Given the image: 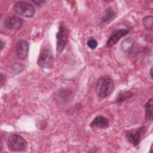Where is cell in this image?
I'll use <instances>...</instances> for the list:
<instances>
[{"label":"cell","instance_id":"6da1fadb","mask_svg":"<svg viewBox=\"0 0 153 153\" xmlns=\"http://www.w3.org/2000/svg\"><path fill=\"white\" fill-rule=\"evenodd\" d=\"M114 88L112 79L109 76H102L98 80L96 86V93L101 98L109 96Z\"/></svg>","mask_w":153,"mask_h":153},{"label":"cell","instance_id":"7a4b0ae2","mask_svg":"<svg viewBox=\"0 0 153 153\" xmlns=\"http://www.w3.org/2000/svg\"><path fill=\"white\" fill-rule=\"evenodd\" d=\"M7 145L8 149L12 152H23L27 147V142L20 135L13 134L8 137Z\"/></svg>","mask_w":153,"mask_h":153},{"label":"cell","instance_id":"3957f363","mask_svg":"<svg viewBox=\"0 0 153 153\" xmlns=\"http://www.w3.org/2000/svg\"><path fill=\"white\" fill-rule=\"evenodd\" d=\"M14 11L19 15L30 18L34 16L35 10L33 5L27 2L19 1L14 6Z\"/></svg>","mask_w":153,"mask_h":153},{"label":"cell","instance_id":"277c9868","mask_svg":"<svg viewBox=\"0 0 153 153\" xmlns=\"http://www.w3.org/2000/svg\"><path fill=\"white\" fill-rule=\"evenodd\" d=\"M69 36V30L64 24H60L59 30L56 35L57 39V51L59 53L62 52L65 48Z\"/></svg>","mask_w":153,"mask_h":153},{"label":"cell","instance_id":"5b68a950","mask_svg":"<svg viewBox=\"0 0 153 153\" xmlns=\"http://www.w3.org/2000/svg\"><path fill=\"white\" fill-rule=\"evenodd\" d=\"M145 131V127H141L136 129H132L126 132V137L127 141L133 146H137Z\"/></svg>","mask_w":153,"mask_h":153},{"label":"cell","instance_id":"8992f818","mask_svg":"<svg viewBox=\"0 0 153 153\" xmlns=\"http://www.w3.org/2000/svg\"><path fill=\"white\" fill-rule=\"evenodd\" d=\"M37 62L41 68H51L53 63V55L51 51L49 49L43 50L39 56Z\"/></svg>","mask_w":153,"mask_h":153},{"label":"cell","instance_id":"52a82bcc","mask_svg":"<svg viewBox=\"0 0 153 153\" xmlns=\"http://www.w3.org/2000/svg\"><path fill=\"white\" fill-rule=\"evenodd\" d=\"M29 51V44L25 40H20L16 45V52L19 58L24 59L27 56Z\"/></svg>","mask_w":153,"mask_h":153},{"label":"cell","instance_id":"ba28073f","mask_svg":"<svg viewBox=\"0 0 153 153\" xmlns=\"http://www.w3.org/2000/svg\"><path fill=\"white\" fill-rule=\"evenodd\" d=\"M23 23V20L18 17L10 16L7 17L5 20V26L11 30H16L20 29Z\"/></svg>","mask_w":153,"mask_h":153},{"label":"cell","instance_id":"9c48e42d","mask_svg":"<svg viewBox=\"0 0 153 153\" xmlns=\"http://www.w3.org/2000/svg\"><path fill=\"white\" fill-rule=\"evenodd\" d=\"M128 31L127 29H120L117 32H115L109 38L106 43L107 47H111L115 44H116L121 37L126 35L128 33Z\"/></svg>","mask_w":153,"mask_h":153},{"label":"cell","instance_id":"30bf717a","mask_svg":"<svg viewBox=\"0 0 153 153\" xmlns=\"http://www.w3.org/2000/svg\"><path fill=\"white\" fill-rule=\"evenodd\" d=\"M90 126L93 128H106L109 126L108 120L103 116H97L90 123Z\"/></svg>","mask_w":153,"mask_h":153},{"label":"cell","instance_id":"8fae6325","mask_svg":"<svg viewBox=\"0 0 153 153\" xmlns=\"http://www.w3.org/2000/svg\"><path fill=\"white\" fill-rule=\"evenodd\" d=\"M117 16V13L114 10L110 7L107 8L103 13L101 23L103 25H107L112 21Z\"/></svg>","mask_w":153,"mask_h":153},{"label":"cell","instance_id":"7c38bea8","mask_svg":"<svg viewBox=\"0 0 153 153\" xmlns=\"http://www.w3.org/2000/svg\"><path fill=\"white\" fill-rule=\"evenodd\" d=\"M152 105H153L152 99H149L145 105V118L147 120H152Z\"/></svg>","mask_w":153,"mask_h":153},{"label":"cell","instance_id":"4fadbf2b","mask_svg":"<svg viewBox=\"0 0 153 153\" xmlns=\"http://www.w3.org/2000/svg\"><path fill=\"white\" fill-rule=\"evenodd\" d=\"M133 96V94L130 91L121 92L118 94L117 98V102L118 103H121L123 102L126 101V100L130 99Z\"/></svg>","mask_w":153,"mask_h":153},{"label":"cell","instance_id":"5bb4252c","mask_svg":"<svg viewBox=\"0 0 153 153\" xmlns=\"http://www.w3.org/2000/svg\"><path fill=\"white\" fill-rule=\"evenodd\" d=\"M142 23L144 27L148 29L152 30V25H153V17L152 16H147L145 17L142 20Z\"/></svg>","mask_w":153,"mask_h":153},{"label":"cell","instance_id":"9a60e30c","mask_svg":"<svg viewBox=\"0 0 153 153\" xmlns=\"http://www.w3.org/2000/svg\"><path fill=\"white\" fill-rule=\"evenodd\" d=\"M87 46L92 49V50H94L95 49L97 46V41L93 38H89L88 40H87Z\"/></svg>","mask_w":153,"mask_h":153},{"label":"cell","instance_id":"2e32d148","mask_svg":"<svg viewBox=\"0 0 153 153\" xmlns=\"http://www.w3.org/2000/svg\"><path fill=\"white\" fill-rule=\"evenodd\" d=\"M133 45V42L130 39H125L122 43V48L124 50H128Z\"/></svg>","mask_w":153,"mask_h":153},{"label":"cell","instance_id":"e0dca14e","mask_svg":"<svg viewBox=\"0 0 153 153\" xmlns=\"http://www.w3.org/2000/svg\"><path fill=\"white\" fill-rule=\"evenodd\" d=\"M11 69L13 72L17 74L20 72V71L23 69V66L21 64L15 63L13 66H11Z\"/></svg>","mask_w":153,"mask_h":153},{"label":"cell","instance_id":"ac0fdd59","mask_svg":"<svg viewBox=\"0 0 153 153\" xmlns=\"http://www.w3.org/2000/svg\"><path fill=\"white\" fill-rule=\"evenodd\" d=\"M5 82V77L2 74H1V85L2 86Z\"/></svg>","mask_w":153,"mask_h":153},{"label":"cell","instance_id":"d6986e66","mask_svg":"<svg viewBox=\"0 0 153 153\" xmlns=\"http://www.w3.org/2000/svg\"><path fill=\"white\" fill-rule=\"evenodd\" d=\"M33 2L34 4H35L36 5H41L42 4L45 2V1H33Z\"/></svg>","mask_w":153,"mask_h":153},{"label":"cell","instance_id":"ffe728a7","mask_svg":"<svg viewBox=\"0 0 153 153\" xmlns=\"http://www.w3.org/2000/svg\"><path fill=\"white\" fill-rule=\"evenodd\" d=\"M4 46H5V43L1 40V50H2L4 48Z\"/></svg>","mask_w":153,"mask_h":153},{"label":"cell","instance_id":"44dd1931","mask_svg":"<svg viewBox=\"0 0 153 153\" xmlns=\"http://www.w3.org/2000/svg\"><path fill=\"white\" fill-rule=\"evenodd\" d=\"M152 68H151V69H150V75H151V78H152Z\"/></svg>","mask_w":153,"mask_h":153}]
</instances>
